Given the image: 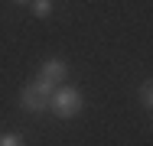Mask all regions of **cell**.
Returning <instances> with one entry per match:
<instances>
[{
	"label": "cell",
	"mask_w": 153,
	"mask_h": 146,
	"mask_svg": "<svg viewBox=\"0 0 153 146\" xmlns=\"http://www.w3.org/2000/svg\"><path fill=\"white\" fill-rule=\"evenodd\" d=\"M52 91H56V85H52V81L36 78V81H33V85H26V88H23V94H20L23 111H30V114L46 111V107H49V101H52Z\"/></svg>",
	"instance_id": "1"
},
{
	"label": "cell",
	"mask_w": 153,
	"mask_h": 146,
	"mask_svg": "<svg viewBox=\"0 0 153 146\" xmlns=\"http://www.w3.org/2000/svg\"><path fill=\"white\" fill-rule=\"evenodd\" d=\"M49 107L56 111V117H65V120H68V117H78V114H82L85 97H82V91H78V88L65 85V88H56V91H52Z\"/></svg>",
	"instance_id": "2"
},
{
	"label": "cell",
	"mask_w": 153,
	"mask_h": 146,
	"mask_svg": "<svg viewBox=\"0 0 153 146\" xmlns=\"http://www.w3.org/2000/svg\"><path fill=\"white\" fill-rule=\"evenodd\" d=\"M65 75H68V65H65L62 58H49V62L42 65V75H39V78H46V81H52V85H62Z\"/></svg>",
	"instance_id": "3"
},
{
	"label": "cell",
	"mask_w": 153,
	"mask_h": 146,
	"mask_svg": "<svg viewBox=\"0 0 153 146\" xmlns=\"http://www.w3.org/2000/svg\"><path fill=\"white\" fill-rule=\"evenodd\" d=\"M137 97H140V104H143L147 111L153 107V88H150V81H143V85H140V91H137Z\"/></svg>",
	"instance_id": "4"
},
{
	"label": "cell",
	"mask_w": 153,
	"mask_h": 146,
	"mask_svg": "<svg viewBox=\"0 0 153 146\" xmlns=\"http://www.w3.org/2000/svg\"><path fill=\"white\" fill-rule=\"evenodd\" d=\"M33 3V13L36 16H49L52 13V0H30Z\"/></svg>",
	"instance_id": "5"
},
{
	"label": "cell",
	"mask_w": 153,
	"mask_h": 146,
	"mask_svg": "<svg viewBox=\"0 0 153 146\" xmlns=\"http://www.w3.org/2000/svg\"><path fill=\"white\" fill-rule=\"evenodd\" d=\"M0 146H26V143H23L20 133H3V136H0Z\"/></svg>",
	"instance_id": "6"
},
{
	"label": "cell",
	"mask_w": 153,
	"mask_h": 146,
	"mask_svg": "<svg viewBox=\"0 0 153 146\" xmlns=\"http://www.w3.org/2000/svg\"><path fill=\"white\" fill-rule=\"evenodd\" d=\"M13 3H16V7H26V3H30V0H13Z\"/></svg>",
	"instance_id": "7"
}]
</instances>
